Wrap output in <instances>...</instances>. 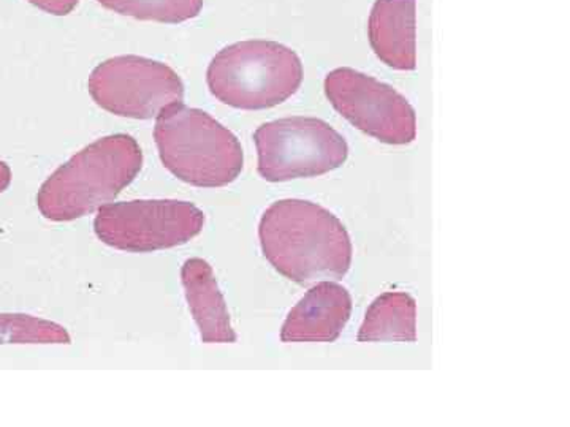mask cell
Here are the masks:
<instances>
[{
  "mask_svg": "<svg viewBox=\"0 0 570 427\" xmlns=\"http://www.w3.org/2000/svg\"><path fill=\"white\" fill-rule=\"evenodd\" d=\"M258 238L266 260L302 287L343 279L351 268L346 227L335 214L311 201L292 198L269 206Z\"/></svg>",
  "mask_w": 570,
  "mask_h": 427,
  "instance_id": "1",
  "label": "cell"
},
{
  "mask_svg": "<svg viewBox=\"0 0 570 427\" xmlns=\"http://www.w3.org/2000/svg\"><path fill=\"white\" fill-rule=\"evenodd\" d=\"M142 152L130 135L116 133L86 146L43 182L37 206L52 222H70L99 211L134 182Z\"/></svg>",
  "mask_w": 570,
  "mask_h": 427,
  "instance_id": "2",
  "label": "cell"
},
{
  "mask_svg": "<svg viewBox=\"0 0 570 427\" xmlns=\"http://www.w3.org/2000/svg\"><path fill=\"white\" fill-rule=\"evenodd\" d=\"M154 140L164 167L190 186H228L245 167L238 138L208 112L183 102L159 112Z\"/></svg>",
  "mask_w": 570,
  "mask_h": 427,
  "instance_id": "3",
  "label": "cell"
},
{
  "mask_svg": "<svg viewBox=\"0 0 570 427\" xmlns=\"http://www.w3.org/2000/svg\"><path fill=\"white\" fill-rule=\"evenodd\" d=\"M206 81L213 96L228 107L268 110L298 91L303 63L277 41H239L214 56Z\"/></svg>",
  "mask_w": 570,
  "mask_h": 427,
  "instance_id": "4",
  "label": "cell"
},
{
  "mask_svg": "<svg viewBox=\"0 0 570 427\" xmlns=\"http://www.w3.org/2000/svg\"><path fill=\"white\" fill-rule=\"evenodd\" d=\"M258 175L268 182L316 178L336 170L348 156L346 140L317 118L277 119L254 133Z\"/></svg>",
  "mask_w": 570,
  "mask_h": 427,
  "instance_id": "5",
  "label": "cell"
},
{
  "mask_svg": "<svg viewBox=\"0 0 570 427\" xmlns=\"http://www.w3.org/2000/svg\"><path fill=\"white\" fill-rule=\"evenodd\" d=\"M205 214L176 200H137L104 205L94 230L104 245L145 254L186 245L204 230Z\"/></svg>",
  "mask_w": 570,
  "mask_h": 427,
  "instance_id": "6",
  "label": "cell"
},
{
  "mask_svg": "<svg viewBox=\"0 0 570 427\" xmlns=\"http://www.w3.org/2000/svg\"><path fill=\"white\" fill-rule=\"evenodd\" d=\"M88 88L94 102L105 111L130 119L157 118L184 99L178 73L140 56H119L100 63L89 77Z\"/></svg>",
  "mask_w": 570,
  "mask_h": 427,
  "instance_id": "7",
  "label": "cell"
},
{
  "mask_svg": "<svg viewBox=\"0 0 570 427\" xmlns=\"http://www.w3.org/2000/svg\"><path fill=\"white\" fill-rule=\"evenodd\" d=\"M325 93L352 126L385 145H409L417 137L414 108L376 78L343 67L326 75Z\"/></svg>",
  "mask_w": 570,
  "mask_h": 427,
  "instance_id": "8",
  "label": "cell"
},
{
  "mask_svg": "<svg viewBox=\"0 0 570 427\" xmlns=\"http://www.w3.org/2000/svg\"><path fill=\"white\" fill-rule=\"evenodd\" d=\"M352 312L351 294L343 285L325 280L311 288L285 318L281 340L335 342Z\"/></svg>",
  "mask_w": 570,
  "mask_h": 427,
  "instance_id": "9",
  "label": "cell"
},
{
  "mask_svg": "<svg viewBox=\"0 0 570 427\" xmlns=\"http://www.w3.org/2000/svg\"><path fill=\"white\" fill-rule=\"evenodd\" d=\"M367 32L382 62L395 70H415V0H376Z\"/></svg>",
  "mask_w": 570,
  "mask_h": 427,
  "instance_id": "10",
  "label": "cell"
},
{
  "mask_svg": "<svg viewBox=\"0 0 570 427\" xmlns=\"http://www.w3.org/2000/svg\"><path fill=\"white\" fill-rule=\"evenodd\" d=\"M181 280L190 312L205 344H234L230 314L208 261L190 258L183 265Z\"/></svg>",
  "mask_w": 570,
  "mask_h": 427,
  "instance_id": "11",
  "label": "cell"
},
{
  "mask_svg": "<svg viewBox=\"0 0 570 427\" xmlns=\"http://www.w3.org/2000/svg\"><path fill=\"white\" fill-rule=\"evenodd\" d=\"M417 302L409 294L387 291L367 309L358 342H415Z\"/></svg>",
  "mask_w": 570,
  "mask_h": 427,
  "instance_id": "12",
  "label": "cell"
},
{
  "mask_svg": "<svg viewBox=\"0 0 570 427\" xmlns=\"http://www.w3.org/2000/svg\"><path fill=\"white\" fill-rule=\"evenodd\" d=\"M99 3L124 17L165 24L194 20L204 9V0H99Z\"/></svg>",
  "mask_w": 570,
  "mask_h": 427,
  "instance_id": "13",
  "label": "cell"
},
{
  "mask_svg": "<svg viewBox=\"0 0 570 427\" xmlns=\"http://www.w3.org/2000/svg\"><path fill=\"white\" fill-rule=\"evenodd\" d=\"M0 344H70V335L43 318L0 314Z\"/></svg>",
  "mask_w": 570,
  "mask_h": 427,
  "instance_id": "14",
  "label": "cell"
},
{
  "mask_svg": "<svg viewBox=\"0 0 570 427\" xmlns=\"http://www.w3.org/2000/svg\"><path fill=\"white\" fill-rule=\"evenodd\" d=\"M37 9L55 14V17H66L77 9L80 0H29Z\"/></svg>",
  "mask_w": 570,
  "mask_h": 427,
  "instance_id": "15",
  "label": "cell"
},
{
  "mask_svg": "<svg viewBox=\"0 0 570 427\" xmlns=\"http://www.w3.org/2000/svg\"><path fill=\"white\" fill-rule=\"evenodd\" d=\"M11 182V170L9 165L0 162V193L6 192Z\"/></svg>",
  "mask_w": 570,
  "mask_h": 427,
  "instance_id": "16",
  "label": "cell"
}]
</instances>
